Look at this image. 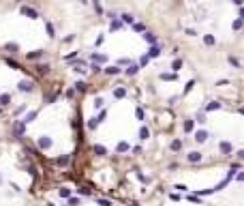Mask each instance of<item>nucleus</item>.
Segmentation results:
<instances>
[{
  "instance_id": "obj_30",
  "label": "nucleus",
  "mask_w": 244,
  "mask_h": 206,
  "mask_svg": "<svg viewBox=\"0 0 244 206\" xmlns=\"http://www.w3.org/2000/svg\"><path fill=\"white\" fill-rule=\"evenodd\" d=\"M60 195H62V198H71V189H67V187H62V189H60Z\"/></svg>"
},
{
  "instance_id": "obj_40",
  "label": "nucleus",
  "mask_w": 244,
  "mask_h": 206,
  "mask_svg": "<svg viewBox=\"0 0 244 206\" xmlns=\"http://www.w3.org/2000/svg\"><path fill=\"white\" fill-rule=\"evenodd\" d=\"M94 107H103V97H96L94 99Z\"/></svg>"
},
{
  "instance_id": "obj_31",
  "label": "nucleus",
  "mask_w": 244,
  "mask_h": 206,
  "mask_svg": "<svg viewBox=\"0 0 244 206\" xmlns=\"http://www.w3.org/2000/svg\"><path fill=\"white\" fill-rule=\"evenodd\" d=\"M133 30L135 32H143V30H146V26H143V24H133Z\"/></svg>"
},
{
  "instance_id": "obj_22",
  "label": "nucleus",
  "mask_w": 244,
  "mask_h": 206,
  "mask_svg": "<svg viewBox=\"0 0 244 206\" xmlns=\"http://www.w3.org/2000/svg\"><path fill=\"white\" fill-rule=\"evenodd\" d=\"M135 116H137V120H146V114H143L141 107H135Z\"/></svg>"
},
{
  "instance_id": "obj_10",
  "label": "nucleus",
  "mask_w": 244,
  "mask_h": 206,
  "mask_svg": "<svg viewBox=\"0 0 244 206\" xmlns=\"http://www.w3.org/2000/svg\"><path fill=\"white\" fill-rule=\"evenodd\" d=\"M69 161H71V155H62V157H58L56 161H54V163H56V165H67Z\"/></svg>"
},
{
  "instance_id": "obj_25",
  "label": "nucleus",
  "mask_w": 244,
  "mask_h": 206,
  "mask_svg": "<svg viewBox=\"0 0 244 206\" xmlns=\"http://www.w3.org/2000/svg\"><path fill=\"white\" fill-rule=\"evenodd\" d=\"M11 101V95H0V105H9Z\"/></svg>"
},
{
  "instance_id": "obj_42",
  "label": "nucleus",
  "mask_w": 244,
  "mask_h": 206,
  "mask_svg": "<svg viewBox=\"0 0 244 206\" xmlns=\"http://www.w3.org/2000/svg\"><path fill=\"white\" fill-rule=\"evenodd\" d=\"M242 28V20H236L233 22V30H240Z\"/></svg>"
},
{
  "instance_id": "obj_54",
  "label": "nucleus",
  "mask_w": 244,
  "mask_h": 206,
  "mask_svg": "<svg viewBox=\"0 0 244 206\" xmlns=\"http://www.w3.org/2000/svg\"><path fill=\"white\" fill-rule=\"evenodd\" d=\"M240 17H242V20H244V9H240Z\"/></svg>"
},
{
  "instance_id": "obj_46",
  "label": "nucleus",
  "mask_w": 244,
  "mask_h": 206,
  "mask_svg": "<svg viewBox=\"0 0 244 206\" xmlns=\"http://www.w3.org/2000/svg\"><path fill=\"white\" fill-rule=\"evenodd\" d=\"M67 97H69V99H73V97H75V88H69V90H67Z\"/></svg>"
},
{
  "instance_id": "obj_55",
  "label": "nucleus",
  "mask_w": 244,
  "mask_h": 206,
  "mask_svg": "<svg viewBox=\"0 0 244 206\" xmlns=\"http://www.w3.org/2000/svg\"><path fill=\"white\" fill-rule=\"evenodd\" d=\"M0 183H2V178H0Z\"/></svg>"
},
{
  "instance_id": "obj_7",
  "label": "nucleus",
  "mask_w": 244,
  "mask_h": 206,
  "mask_svg": "<svg viewBox=\"0 0 244 206\" xmlns=\"http://www.w3.org/2000/svg\"><path fill=\"white\" fill-rule=\"evenodd\" d=\"M39 146H41L43 150H47V148L51 146V140H49L47 135H43V138H39Z\"/></svg>"
},
{
  "instance_id": "obj_1",
  "label": "nucleus",
  "mask_w": 244,
  "mask_h": 206,
  "mask_svg": "<svg viewBox=\"0 0 244 206\" xmlns=\"http://www.w3.org/2000/svg\"><path fill=\"white\" fill-rule=\"evenodd\" d=\"M20 13H22V15H28V20H39V11H34V9L26 7V4L20 7Z\"/></svg>"
},
{
  "instance_id": "obj_19",
  "label": "nucleus",
  "mask_w": 244,
  "mask_h": 206,
  "mask_svg": "<svg viewBox=\"0 0 244 206\" xmlns=\"http://www.w3.org/2000/svg\"><path fill=\"white\" fill-rule=\"evenodd\" d=\"M137 71H139V65H131L129 69L124 71V73H126V75H135V73H137Z\"/></svg>"
},
{
  "instance_id": "obj_45",
  "label": "nucleus",
  "mask_w": 244,
  "mask_h": 206,
  "mask_svg": "<svg viewBox=\"0 0 244 206\" xmlns=\"http://www.w3.org/2000/svg\"><path fill=\"white\" fill-rule=\"evenodd\" d=\"M184 34H188V37H195L197 32H195V28H186V30H184Z\"/></svg>"
},
{
  "instance_id": "obj_36",
  "label": "nucleus",
  "mask_w": 244,
  "mask_h": 206,
  "mask_svg": "<svg viewBox=\"0 0 244 206\" xmlns=\"http://www.w3.org/2000/svg\"><path fill=\"white\" fill-rule=\"evenodd\" d=\"M96 202H98V206H112V202H109V200H103V198H98Z\"/></svg>"
},
{
  "instance_id": "obj_43",
  "label": "nucleus",
  "mask_w": 244,
  "mask_h": 206,
  "mask_svg": "<svg viewBox=\"0 0 244 206\" xmlns=\"http://www.w3.org/2000/svg\"><path fill=\"white\" fill-rule=\"evenodd\" d=\"M197 122H206V114H203V112L197 114Z\"/></svg>"
},
{
  "instance_id": "obj_3",
  "label": "nucleus",
  "mask_w": 244,
  "mask_h": 206,
  "mask_svg": "<svg viewBox=\"0 0 244 206\" xmlns=\"http://www.w3.org/2000/svg\"><path fill=\"white\" fill-rule=\"evenodd\" d=\"M186 159L191 161V163H199V161H201V153H197V150H191V153L186 155Z\"/></svg>"
},
{
  "instance_id": "obj_27",
  "label": "nucleus",
  "mask_w": 244,
  "mask_h": 206,
  "mask_svg": "<svg viewBox=\"0 0 244 206\" xmlns=\"http://www.w3.org/2000/svg\"><path fill=\"white\" fill-rule=\"evenodd\" d=\"M90 58L94 60V65H96V62H105V56H101V54H92Z\"/></svg>"
},
{
  "instance_id": "obj_26",
  "label": "nucleus",
  "mask_w": 244,
  "mask_h": 206,
  "mask_svg": "<svg viewBox=\"0 0 244 206\" xmlns=\"http://www.w3.org/2000/svg\"><path fill=\"white\" fill-rule=\"evenodd\" d=\"M4 49H9V52H17V49H20V45H17V43H7Z\"/></svg>"
},
{
  "instance_id": "obj_52",
  "label": "nucleus",
  "mask_w": 244,
  "mask_h": 206,
  "mask_svg": "<svg viewBox=\"0 0 244 206\" xmlns=\"http://www.w3.org/2000/svg\"><path fill=\"white\" fill-rule=\"evenodd\" d=\"M137 178H139V181H141V183H148V178H146V176H143V174H139V172H137Z\"/></svg>"
},
{
  "instance_id": "obj_13",
  "label": "nucleus",
  "mask_w": 244,
  "mask_h": 206,
  "mask_svg": "<svg viewBox=\"0 0 244 206\" xmlns=\"http://www.w3.org/2000/svg\"><path fill=\"white\" fill-rule=\"evenodd\" d=\"M221 153L223 155H229L231 153V144H229V142H221Z\"/></svg>"
},
{
  "instance_id": "obj_41",
  "label": "nucleus",
  "mask_w": 244,
  "mask_h": 206,
  "mask_svg": "<svg viewBox=\"0 0 244 206\" xmlns=\"http://www.w3.org/2000/svg\"><path fill=\"white\" fill-rule=\"evenodd\" d=\"M105 118H107V110L98 114V118H96V120H98V122H105Z\"/></svg>"
},
{
  "instance_id": "obj_38",
  "label": "nucleus",
  "mask_w": 244,
  "mask_h": 206,
  "mask_svg": "<svg viewBox=\"0 0 244 206\" xmlns=\"http://www.w3.org/2000/svg\"><path fill=\"white\" fill-rule=\"evenodd\" d=\"M148 62H150V58H148V56H141V60H139V67H146Z\"/></svg>"
},
{
  "instance_id": "obj_28",
  "label": "nucleus",
  "mask_w": 244,
  "mask_h": 206,
  "mask_svg": "<svg viewBox=\"0 0 244 206\" xmlns=\"http://www.w3.org/2000/svg\"><path fill=\"white\" fill-rule=\"evenodd\" d=\"M180 148H182V142H180V140H174V142H171V150H180Z\"/></svg>"
},
{
  "instance_id": "obj_37",
  "label": "nucleus",
  "mask_w": 244,
  "mask_h": 206,
  "mask_svg": "<svg viewBox=\"0 0 244 206\" xmlns=\"http://www.w3.org/2000/svg\"><path fill=\"white\" fill-rule=\"evenodd\" d=\"M69 206H79V198H69Z\"/></svg>"
},
{
  "instance_id": "obj_29",
  "label": "nucleus",
  "mask_w": 244,
  "mask_h": 206,
  "mask_svg": "<svg viewBox=\"0 0 244 206\" xmlns=\"http://www.w3.org/2000/svg\"><path fill=\"white\" fill-rule=\"evenodd\" d=\"M180 67H182V60H180V58H176L174 62H171V69H174V71H178Z\"/></svg>"
},
{
  "instance_id": "obj_15",
  "label": "nucleus",
  "mask_w": 244,
  "mask_h": 206,
  "mask_svg": "<svg viewBox=\"0 0 244 206\" xmlns=\"http://www.w3.org/2000/svg\"><path fill=\"white\" fill-rule=\"evenodd\" d=\"M120 71H122L120 67H107V69H105V73H107V75H118Z\"/></svg>"
},
{
  "instance_id": "obj_39",
  "label": "nucleus",
  "mask_w": 244,
  "mask_h": 206,
  "mask_svg": "<svg viewBox=\"0 0 244 206\" xmlns=\"http://www.w3.org/2000/svg\"><path fill=\"white\" fill-rule=\"evenodd\" d=\"M26 112V105H20V107H15V116H20V114H24Z\"/></svg>"
},
{
  "instance_id": "obj_47",
  "label": "nucleus",
  "mask_w": 244,
  "mask_h": 206,
  "mask_svg": "<svg viewBox=\"0 0 244 206\" xmlns=\"http://www.w3.org/2000/svg\"><path fill=\"white\" fill-rule=\"evenodd\" d=\"M212 191H216V189H201V191H199V195H210Z\"/></svg>"
},
{
  "instance_id": "obj_8",
  "label": "nucleus",
  "mask_w": 244,
  "mask_h": 206,
  "mask_svg": "<svg viewBox=\"0 0 244 206\" xmlns=\"http://www.w3.org/2000/svg\"><path fill=\"white\" fill-rule=\"evenodd\" d=\"M156 56H161V47L159 45H152L148 49V58H156Z\"/></svg>"
},
{
  "instance_id": "obj_33",
  "label": "nucleus",
  "mask_w": 244,
  "mask_h": 206,
  "mask_svg": "<svg viewBox=\"0 0 244 206\" xmlns=\"http://www.w3.org/2000/svg\"><path fill=\"white\" fill-rule=\"evenodd\" d=\"M34 71H39V73H47V71H49V67H47V65H39Z\"/></svg>"
},
{
  "instance_id": "obj_35",
  "label": "nucleus",
  "mask_w": 244,
  "mask_h": 206,
  "mask_svg": "<svg viewBox=\"0 0 244 206\" xmlns=\"http://www.w3.org/2000/svg\"><path fill=\"white\" fill-rule=\"evenodd\" d=\"M195 86V79H191V82H186V86H184V92H191V88Z\"/></svg>"
},
{
  "instance_id": "obj_24",
  "label": "nucleus",
  "mask_w": 244,
  "mask_h": 206,
  "mask_svg": "<svg viewBox=\"0 0 244 206\" xmlns=\"http://www.w3.org/2000/svg\"><path fill=\"white\" fill-rule=\"evenodd\" d=\"M116 150H118V153H126V150H129V144H126V142H120V144L116 146Z\"/></svg>"
},
{
  "instance_id": "obj_20",
  "label": "nucleus",
  "mask_w": 244,
  "mask_h": 206,
  "mask_svg": "<svg viewBox=\"0 0 244 206\" xmlns=\"http://www.w3.org/2000/svg\"><path fill=\"white\" fill-rule=\"evenodd\" d=\"M148 135H150L148 127H141V129H139V140H148Z\"/></svg>"
},
{
  "instance_id": "obj_23",
  "label": "nucleus",
  "mask_w": 244,
  "mask_h": 206,
  "mask_svg": "<svg viewBox=\"0 0 244 206\" xmlns=\"http://www.w3.org/2000/svg\"><path fill=\"white\" fill-rule=\"evenodd\" d=\"M124 95H126V90H124V88H116V90H114V97H116V99H122Z\"/></svg>"
},
{
  "instance_id": "obj_5",
  "label": "nucleus",
  "mask_w": 244,
  "mask_h": 206,
  "mask_svg": "<svg viewBox=\"0 0 244 206\" xmlns=\"http://www.w3.org/2000/svg\"><path fill=\"white\" fill-rule=\"evenodd\" d=\"M15 135H24V133H26V122L24 120H20V122H15Z\"/></svg>"
},
{
  "instance_id": "obj_17",
  "label": "nucleus",
  "mask_w": 244,
  "mask_h": 206,
  "mask_svg": "<svg viewBox=\"0 0 244 206\" xmlns=\"http://www.w3.org/2000/svg\"><path fill=\"white\" fill-rule=\"evenodd\" d=\"M143 39H146L148 43H156V34L154 32H146V34H143Z\"/></svg>"
},
{
  "instance_id": "obj_21",
  "label": "nucleus",
  "mask_w": 244,
  "mask_h": 206,
  "mask_svg": "<svg viewBox=\"0 0 244 206\" xmlns=\"http://www.w3.org/2000/svg\"><path fill=\"white\" fill-rule=\"evenodd\" d=\"M43 56V49H37V52H30L28 54V60H34V58H41Z\"/></svg>"
},
{
  "instance_id": "obj_4",
  "label": "nucleus",
  "mask_w": 244,
  "mask_h": 206,
  "mask_svg": "<svg viewBox=\"0 0 244 206\" xmlns=\"http://www.w3.org/2000/svg\"><path fill=\"white\" fill-rule=\"evenodd\" d=\"M92 153L98 155V157H105V155H107V148H105L103 144H94V146H92Z\"/></svg>"
},
{
  "instance_id": "obj_49",
  "label": "nucleus",
  "mask_w": 244,
  "mask_h": 206,
  "mask_svg": "<svg viewBox=\"0 0 244 206\" xmlns=\"http://www.w3.org/2000/svg\"><path fill=\"white\" fill-rule=\"evenodd\" d=\"M120 26H122L120 22H112V30H118V28H120Z\"/></svg>"
},
{
  "instance_id": "obj_48",
  "label": "nucleus",
  "mask_w": 244,
  "mask_h": 206,
  "mask_svg": "<svg viewBox=\"0 0 244 206\" xmlns=\"http://www.w3.org/2000/svg\"><path fill=\"white\" fill-rule=\"evenodd\" d=\"M188 202H195V204H201L199 198H195V195H188Z\"/></svg>"
},
{
  "instance_id": "obj_16",
  "label": "nucleus",
  "mask_w": 244,
  "mask_h": 206,
  "mask_svg": "<svg viewBox=\"0 0 244 206\" xmlns=\"http://www.w3.org/2000/svg\"><path fill=\"white\" fill-rule=\"evenodd\" d=\"M45 28H47V37H51V39L56 37V28H54L51 22H47V26H45Z\"/></svg>"
},
{
  "instance_id": "obj_12",
  "label": "nucleus",
  "mask_w": 244,
  "mask_h": 206,
  "mask_svg": "<svg viewBox=\"0 0 244 206\" xmlns=\"http://www.w3.org/2000/svg\"><path fill=\"white\" fill-rule=\"evenodd\" d=\"M159 79H163V82H174V79H176V73H161Z\"/></svg>"
},
{
  "instance_id": "obj_9",
  "label": "nucleus",
  "mask_w": 244,
  "mask_h": 206,
  "mask_svg": "<svg viewBox=\"0 0 244 206\" xmlns=\"http://www.w3.org/2000/svg\"><path fill=\"white\" fill-rule=\"evenodd\" d=\"M214 110H221V103L219 101H212V103H208L203 107V112H214Z\"/></svg>"
},
{
  "instance_id": "obj_18",
  "label": "nucleus",
  "mask_w": 244,
  "mask_h": 206,
  "mask_svg": "<svg viewBox=\"0 0 244 206\" xmlns=\"http://www.w3.org/2000/svg\"><path fill=\"white\" fill-rule=\"evenodd\" d=\"M203 43H206V45H214L216 39L212 37V34H203Z\"/></svg>"
},
{
  "instance_id": "obj_50",
  "label": "nucleus",
  "mask_w": 244,
  "mask_h": 206,
  "mask_svg": "<svg viewBox=\"0 0 244 206\" xmlns=\"http://www.w3.org/2000/svg\"><path fill=\"white\" fill-rule=\"evenodd\" d=\"M90 69H92L94 73H98V71H101V67H98V65H94V62H92V65H90Z\"/></svg>"
},
{
  "instance_id": "obj_53",
  "label": "nucleus",
  "mask_w": 244,
  "mask_h": 206,
  "mask_svg": "<svg viewBox=\"0 0 244 206\" xmlns=\"http://www.w3.org/2000/svg\"><path fill=\"white\" fill-rule=\"evenodd\" d=\"M79 193H81V195H88V193H90V191H88V189H86V187H79Z\"/></svg>"
},
{
  "instance_id": "obj_6",
  "label": "nucleus",
  "mask_w": 244,
  "mask_h": 206,
  "mask_svg": "<svg viewBox=\"0 0 244 206\" xmlns=\"http://www.w3.org/2000/svg\"><path fill=\"white\" fill-rule=\"evenodd\" d=\"M208 138H210V133H208V131H203V129H201V131H197V133H195V140H197V142H199V144H201V142H206Z\"/></svg>"
},
{
  "instance_id": "obj_14",
  "label": "nucleus",
  "mask_w": 244,
  "mask_h": 206,
  "mask_svg": "<svg viewBox=\"0 0 244 206\" xmlns=\"http://www.w3.org/2000/svg\"><path fill=\"white\" fill-rule=\"evenodd\" d=\"M37 114H39L37 110H32V112H28V114H26V118H24V122H26V124H28V122H32L34 118H37Z\"/></svg>"
},
{
  "instance_id": "obj_44",
  "label": "nucleus",
  "mask_w": 244,
  "mask_h": 206,
  "mask_svg": "<svg viewBox=\"0 0 244 206\" xmlns=\"http://www.w3.org/2000/svg\"><path fill=\"white\" fill-rule=\"evenodd\" d=\"M96 124H98V120H96V118H92V120L88 122V127H90V129H96Z\"/></svg>"
},
{
  "instance_id": "obj_2",
  "label": "nucleus",
  "mask_w": 244,
  "mask_h": 206,
  "mask_svg": "<svg viewBox=\"0 0 244 206\" xmlns=\"http://www.w3.org/2000/svg\"><path fill=\"white\" fill-rule=\"evenodd\" d=\"M32 82H30V79H24V82H20V84H17V88H20V90L22 92H32Z\"/></svg>"
},
{
  "instance_id": "obj_32",
  "label": "nucleus",
  "mask_w": 244,
  "mask_h": 206,
  "mask_svg": "<svg viewBox=\"0 0 244 206\" xmlns=\"http://www.w3.org/2000/svg\"><path fill=\"white\" fill-rule=\"evenodd\" d=\"M75 90L84 92V90H86V82H77V84H75Z\"/></svg>"
},
{
  "instance_id": "obj_51",
  "label": "nucleus",
  "mask_w": 244,
  "mask_h": 206,
  "mask_svg": "<svg viewBox=\"0 0 244 206\" xmlns=\"http://www.w3.org/2000/svg\"><path fill=\"white\" fill-rule=\"evenodd\" d=\"M174 189H178V191H186V187H184V185H174Z\"/></svg>"
},
{
  "instance_id": "obj_34",
  "label": "nucleus",
  "mask_w": 244,
  "mask_h": 206,
  "mask_svg": "<svg viewBox=\"0 0 244 206\" xmlns=\"http://www.w3.org/2000/svg\"><path fill=\"white\" fill-rule=\"evenodd\" d=\"M122 20H124L126 24H133V15H131V13H124V15H122Z\"/></svg>"
},
{
  "instance_id": "obj_11",
  "label": "nucleus",
  "mask_w": 244,
  "mask_h": 206,
  "mask_svg": "<svg viewBox=\"0 0 244 206\" xmlns=\"http://www.w3.org/2000/svg\"><path fill=\"white\" fill-rule=\"evenodd\" d=\"M193 129H195V120H193V118L184 120V133H191Z\"/></svg>"
}]
</instances>
